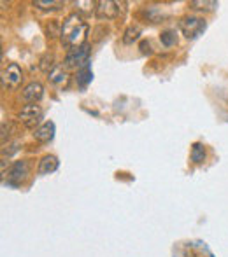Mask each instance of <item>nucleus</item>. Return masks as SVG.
<instances>
[{
  "label": "nucleus",
  "mask_w": 228,
  "mask_h": 257,
  "mask_svg": "<svg viewBox=\"0 0 228 257\" xmlns=\"http://www.w3.org/2000/svg\"><path fill=\"white\" fill-rule=\"evenodd\" d=\"M86 35H88V23L78 13L68 14L60 28V37L65 48L74 49L85 46Z\"/></svg>",
  "instance_id": "nucleus-1"
},
{
  "label": "nucleus",
  "mask_w": 228,
  "mask_h": 257,
  "mask_svg": "<svg viewBox=\"0 0 228 257\" xmlns=\"http://www.w3.org/2000/svg\"><path fill=\"white\" fill-rule=\"evenodd\" d=\"M42 117H44V110L37 103H27L18 114V119H20V122L25 128H35L42 121Z\"/></svg>",
  "instance_id": "nucleus-2"
},
{
  "label": "nucleus",
  "mask_w": 228,
  "mask_h": 257,
  "mask_svg": "<svg viewBox=\"0 0 228 257\" xmlns=\"http://www.w3.org/2000/svg\"><path fill=\"white\" fill-rule=\"evenodd\" d=\"M90 60V48L88 46H79V48L68 49L67 56H65V67L67 68H83L88 65Z\"/></svg>",
  "instance_id": "nucleus-3"
},
{
  "label": "nucleus",
  "mask_w": 228,
  "mask_h": 257,
  "mask_svg": "<svg viewBox=\"0 0 228 257\" xmlns=\"http://www.w3.org/2000/svg\"><path fill=\"white\" fill-rule=\"evenodd\" d=\"M179 28L188 39H197L205 30V21L198 16H186L179 21Z\"/></svg>",
  "instance_id": "nucleus-4"
},
{
  "label": "nucleus",
  "mask_w": 228,
  "mask_h": 257,
  "mask_svg": "<svg viewBox=\"0 0 228 257\" xmlns=\"http://www.w3.org/2000/svg\"><path fill=\"white\" fill-rule=\"evenodd\" d=\"M23 72L18 63H9L2 70V88L4 89H16L21 84Z\"/></svg>",
  "instance_id": "nucleus-5"
},
{
  "label": "nucleus",
  "mask_w": 228,
  "mask_h": 257,
  "mask_svg": "<svg viewBox=\"0 0 228 257\" xmlns=\"http://www.w3.org/2000/svg\"><path fill=\"white\" fill-rule=\"evenodd\" d=\"M121 13V4L113 0H100L95 4V16L99 20H114Z\"/></svg>",
  "instance_id": "nucleus-6"
},
{
  "label": "nucleus",
  "mask_w": 228,
  "mask_h": 257,
  "mask_svg": "<svg viewBox=\"0 0 228 257\" xmlns=\"http://www.w3.org/2000/svg\"><path fill=\"white\" fill-rule=\"evenodd\" d=\"M28 163L27 161H14L13 165H11V168H9V173H7V182H4V184H7V186H20L21 182H25V179H27V175H28Z\"/></svg>",
  "instance_id": "nucleus-7"
},
{
  "label": "nucleus",
  "mask_w": 228,
  "mask_h": 257,
  "mask_svg": "<svg viewBox=\"0 0 228 257\" xmlns=\"http://www.w3.org/2000/svg\"><path fill=\"white\" fill-rule=\"evenodd\" d=\"M44 96V86L41 84V82H30V84H27L23 88V91H21V98L25 100L27 103H37L39 100Z\"/></svg>",
  "instance_id": "nucleus-8"
},
{
  "label": "nucleus",
  "mask_w": 228,
  "mask_h": 257,
  "mask_svg": "<svg viewBox=\"0 0 228 257\" xmlns=\"http://www.w3.org/2000/svg\"><path fill=\"white\" fill-rule=\"evenodd\" d=\"M53 137H55V122H51V121L42 122V124L37 126L35 132H34V139L37 140V142H42V144L51 142Z\"/></svg>",
  "instance_id": "nucleus-9"
},
{
  "label": "nucleus",
  "mask_w": 228,
  "mask_h": 257,
  "mask_svg": "<svg viewBox=\"0 0 228 257\" xmlns=\"http://www.w3.org/2000/svg\"><path fill=\"white\" fill-rule=\"evenodd\" d=\"M60 166V161H58L56 156H44L39 163V173L41 175H48V173H53L58 170Z\"/></svg>",
  "instance_id": "nucleus-10"
},
{
  "label": "nucleus",
  "mask_w": 228,
  "mask_h": 257,
  "mask_svg": "<svg viewBox=\"0 0 228 257\" xmlns=\"http://www.w3.org/2000/svg\"><path fill=\"white\" fill-rule=\"evenodd\" d=\"M92 79H93V72H92V68H90V65H86V67H83L78 70L75 81H78V84L81 86V88H86V86L92 82Z\"/></svg>",
  "instance_id": "nucleus-11"
},
{
  "label": "nucleus",
  "mask_w": 228,
  "mask_h": 257,
  "mask_svg": "<svg viewBox=\"0 0 228 257\" xmlns=\"http://www.w3.org/2000/svg\"><path fill=\"white\" fill-rule=\"evenodd\" d=\"M140 27H128L126 28V32H125V35H123V42H125V44H133V42L137 41V39L140 37Z\"/></svg>",
  "instance_id": "nucleus-12"
},
{
  "label": "nucleus",
  "mask_w": 228,
  "mask_h": 257,
  "mask_svg": "<svg viewBox=\"0 0 228 257\" xmlns=\"http://www.w3.org/2000/svg\"><path fill=\"white\" fill-rule=\"evenodd\" d=\"M34 6L42 11H51V9H60L63 6V2H60V0H35Z\"/></svg>",
  "instance_id": "nucleus-13"
},
{
  "label": "nucleus",
  "mask_w": 228,
  "mask_h": 257,
  "mask_svg": "<svg viewBox=\"0 0 228 257\" xmlns=\"http://www.w3.org/2000/svg\"><path fill=\"white\" fill-rule=\"evenodd\" d=\"M191 161L193 163L205 161V147L202 144H193V147H191Z\"/></svg>",
  "instance_id": "nucleus-14"
},
{
  "label": "nucleus",
  "mask_w": 228,
  "mask_h": 257,
  "mask_svg": "<svg viewBox=\"0 0 228 257\" xmlns=\"http://www.w3.org/2000/svg\"><path fill=\"white\" fill-rule=\"evenodd\" d=\"M160 42L165 46V48H172V46L177 42L176 32H174V30H165V32H162V35H160Z\"/></svg>",
  "instance_id": "nucleus-15"
},
{
  "label": "nucleus",
  "mask_w": 228,
  "mask_h": 257,
  "mask_svg": "<svg viewBox=\"0 0 228 257\" xmlns=\"http://www.w3.org/2000/svg\"><path fill=\"white\" fill-rule=\"evenodd\" d=\"M190 6L197 11H212L218 7V2H214V0H211V2H207V0H205V2H202V0H193Z\"/></svg>",
  "instance_id": "nucleus-16"
},
{
  "label": "nucleus",
  "mask_w": 228,
  "mask_h": 257,
  "mask_svg": "<svg viewBox=\"0 0 228 257\" xmlns=\"http://www.w3.org/2000/svg\"><path fill=\"white\" fill-rule=\"evenodd\" d=\"M49 79H51V82H55V84H60V82H65L67 75H65V72L61 67H55L51 72H49Z\"/></svg>",
  "instance_id": "nucleus-17"
}]
</instances>
